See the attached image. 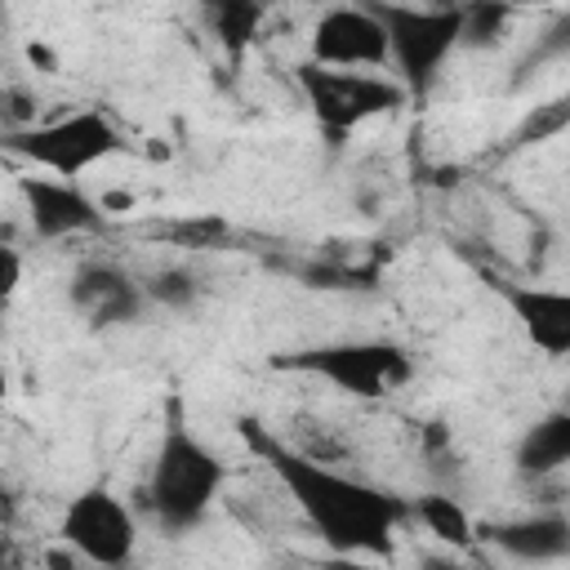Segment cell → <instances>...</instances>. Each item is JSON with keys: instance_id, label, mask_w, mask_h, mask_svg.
I'll list each match as a JSON object with an SVG mask.
<instances>
[{"instance_id": "e0dca14e", "label": "cell", "mask_w": 570, "mask_h": 570, "mask_svg": "<svg viewBox=\"0 0 570 570\" xmlns=\"http://www.w3.org/2000/svg\"><path fill=\"white\" fill-rule=\"evenodd\" d=\"M196 294H200V281H196L187 267H160V272H151L147 285H142V298H151V303H160V307H191Z\"/></svg>"}, {"instance_id": "7c38bea8", "label": "cell", "mask_w": 570, "mask_h": 570, "mask_svg": "<svg viewBox=\"0 0 570 570\" xmlns=\"http://www.w3.org/2000/svg\"><path fill=\"white\" fill-rule=\"evenodd\" d=\"M485 539L517 557V561H561L570 552V521L561 512H539V517H517L499 521L485 530Z\"/></svg>"}, {"instance_id": "5bb4252c", "label": "cell", "mask_w": 570, "mask_h": 570, "mask_svg": "<svg viewBox=\"0 0 570 570\" xmlns=\"http://www.w3.org/2000/svg\"><path fill=\"white\" fill-rule=\"evenodd\" d=\"M414 517L428 525V534H436V539L450 543V548H472V539H476L472 517H468L463 503L450 499V494H423V499L414 503Z\"/></svg>"}, {"instance_id": "ba28073f", "label": "cell", "mask_w": 570, "mask_h": 570, "mask_svg": "<svg viewBox=\"0 0 570 570\" xmlns=\"http://www.w3.org/2000/svg\"><path fill=\"white\" fill-rule=\"evenodd\" d=\"M307 62L334 67V71H383L387 67L383 22L365 4L325 9L312 27V58Z\"/></svg>"}, {"instance_id": "3957f363", "label": "cell", "mask_w": 570, "mask_h": 570, "mask_svg": "<svg viewBox=\"0 0 570 570\" xmlns=\"http://www.w3.org/2000/svg\"><path fill=\"white\" fill-rule=\"evenodd\" d=\"M374 18L383 22L387 36V62L396 67V85L405 98H428L432 80L441 76L445 58L459 49V27L463 9L459 4H436V9H414V4H370Z\"/></svg>"}, {"instance_id": "44dd1931", "label": "cell", "mask_w": 570, "mask_h": 570, "mask_svg": "<svg viewBox=\"0 0 570 570\" xmlns=\"http://www.w3.org/2000/svg\"><path fill=\"white\" fill-rule=\"evenodd\" d=\"M45 561H49V570H80V557H76L67 543H62V548H53Z\"/></svg>"}, {"instance_id": "6da1fadb", "label": "cell", "mask_w": 570, "mask_h": 570, "mask_svg": "<svg viewBox=\"0 0 570 570\" xmlns=\"http://www.w3.org/2000/svg\"><path fill=\"white\" fill-rule=\"evenodd\" d=\"M240 436L258 450V459L272 468V476L285 485V494L298 503V512L312 521V530L321 534V543L330 552H338V557L392 552L396 525L410 517L405 499H396V494H387L361 476H347L330 463L298 454L294 445L267 436L258 419H240Z\"/></svg>"}, {"instance_id": "ffe728a7", "label": "cell", "mask_w": 570, "mask_h": 570, "mask_svg": "<svg viewBox=\"0 0 570 570\" xmlns=\"http://www.w3.org/2000/svg\"><path fill=\"white\" fill-rule=\"evenodd\" d=\"M419 570H472V566L459 561V557H445V552H428V557L419 561Z\"/></svg>"}, {"instance_id": "7402d4cb", "label": "cell", "mask_w": 570, "mask_h": 570, "mask_svg": "<svg viewBox=\"0 0 570 570\" xmlns=\"http://www.w3.org/2000/svg\"><path fill=\"white\" fill-rule=\"evenodd\" d=\"M9 521H13V499L0 494V525H9Z\"/></svg>"}, {"instance_id": "277c9868", "label": "cell", "mask_w": 570, "mask_h": 570, "mask_svg": "<svg viewBox=\"0 0 570 570\" xmlns=\"http://www.w3.org/2000/svg\"><path fill=\"white\" fill-rule=\"evenodd\" d=\"M4 147L13 156L31 160L36 169H49L53 178L76 183L85 169L111 160L125 147V138L107 111L85 107V111H67L58 120H36L27 129H13V134H4Z\"/></svg>"}, {"instance_id": "30bf717a", "label": "cell", "mask_w": 570, "mask_h": 570, "mask_svg": "<svg viewBox=\"0 0 570 570\" xmlns=\"http://www.w3.org/2000/svg\"><path fill=\"white\" fill-rule=\"evenodd\" d=\"M71 303L89 316L94 330L107 325H129L142 312V285H134L120 267L111 263H85L71 276Z\"/></svg>"}, {"instance_id": "d6986e66", "label": "cell", "mask_w": 570, "mask_h": 570, "mask_svg": "<svg viewBox=\"0 0 570 570\" xmlns=\"http://www.w3.org/2000/svg\"><path fill=\"white\" fill-rule=\"evenodd\" d=\"M18 285H22V254L9 240H0V307L13 303Z\"/></svg>"}, {"instance_id": "9a60e30c", "label": "cell", "mask_w": 570, "mask_h": 570, "mask_svg": "<svg viewBox=\"0 0 570 570\" xmlns=\"http://www.w3.org/2000/svg\"><path fill=\"white\" fill-rule=\"evenodd\" d=\"M209 27H214L218 45L232 58H240L254 45L258 27H263V9L249 4V0H218V4H209Z\"/></svg>"}, {"instance_id": "2e32d148", "label": "cell", "mask_w": 570, "mask_h": 570, "mask_svg": "<svg viewBox=\"0 0 570 570\" xmlns=\"http://www.w3.org/2000/svg\"><path fill=\"white\" fill-rule=\"evenodd\" d=\"M463 9V27H459V45L468 49H485L508 31L512 9L508 4H459Z\"/></svg>"}, {"instance_id": "5b68a950", "label": "cell", "mask_w": 570, "mask_h": 570, "mask_svg": "<svg viewBox=\"0 0 570 570\" xmlns=\"http://www.w3.org/2000/svg\"><path fill=\"white\" fill-rule=\"evenodd\" d=\"M276 370H294V374H316L352 396H383L401 383H410L414 361L401 343L387 338H347V343H316V347H298V352H281L272 356Z\"/></svg>"}, {"instance_id": "9c48e42d", "label": "cell", "mask_w": 570, "mask_h": 570, "mask_svg": "<svg viewBox=\"0 0 570 570\" xmlns=\"http://www.w3.org/2000/svg\"><path fill=\"white\" fill-rule=\"evenodd\" d=\"M18 191L27 200V218L31 227L45 236V240H58V236H76V232H94L102 227V209L98 200L76 187V183H62V178H18Z\"/></svg>"}, {"instance_id": "52a82bcc", "label": "cell", "mask_w": 570, "mask_h": 570, "mask_svg": "<svg viewBox=\"0 0 570 570\" xmlns=\"http://www.w3.org/2000/svg\"><path fill=\"white\" fill-rule=\"evenodd\" d=\"M58 534H62V543H67L80 561H89V566H98V570H120V566H129L134 543H138L134 512H129L107 485L80 490V494L67 503Z\"/></svg>"}, {"instance_id": "7a4b0ae2", "label": "cell", "mask_w": 570, "mask_h": 570, "mask_svg": "<svg viewBox=\"0 0 570 570\" xmlns=\"http://www.w3.org/2000/svg\"><path fill=\"white\" fill-rule=\"evenodd\" d=\"M223 481H227V463L183 423V405L169 401V419L147 481V508L160 521V530L165 534L191 530L218 499Z\"/></svg>"}, {"instance_id": "4fadbf2b", "label": "cell", "mask_w": 570, "mask_h": 570, "mask_svg": "<svg viewBox=\"0 0 570 570\" xmlns=\"http://www.w3.org/2000/svg\"><path fill=\"white\" fill-rule=\"evenodd\" d=\"M570 459V414L566 410H552L543 414L534 428H525V436L517 441V468L525 476H548V472H561Z\"/></svg>"}, {"instance_id": "8992f818", "label": "cell", "mask_w": 570, "mask_h": 570, "mask_svg": "<svg viewBox=\"0 0 570 570\" xmlns=\"http://www.w3.org/2000/svg\"><path fill=\"white\" fill-rule=\"evenodd\" d=\"M294 71H298V89L330 142H343L356 125L387 116L405 102L401 85L379 71H334V67H316V62H298Z\"/></svg>"}, {"instance_id": "8fae6325", "label": "cell", "mask_w": 570, "mask_h": 570, "mask_svg": "<svg viewBox=\"0 0 570 570\" xmlns=\"http://www.w3.org/2000/svg\"><path fill=\"white\" fill-rule=\"evenodd\" d=\"M503 303L512 307V321L521 334L548 352L566 356L570 352V294L566 289H543V285H499Z\"/></svg>"}, {"instance_id": "ac0fdd59", "label": "cell", "mask_w": 570, "mask_h": 570, "mask_svg": "<svg viewBox=\"0 0 570 570\" xmlns=\"http://www.w3.org/2000/svg\"><path fill=\"white\" fill-rule=\"evenodd\" d=\"M0 116H4V125H9L4 134L36 125V98H31L27 89H4V94H0Z\"/></svg>"}, {"instance_id": "603a6c76", "label": "cell", "mask_w": 570, "mask_h": 570, "mask_svg": "<svg viewBox=\"0 0 570 570\" xmlns=\"http://www.w3.org/2000/svg\"><path fill=\"white\" fill-rule=\"evenodd\" d=\"M9 392V365H4V347H0V396Z\"/></svg>"}]
</instances>
